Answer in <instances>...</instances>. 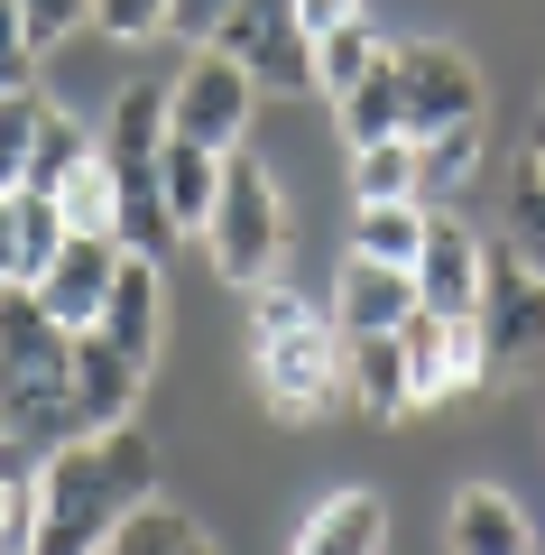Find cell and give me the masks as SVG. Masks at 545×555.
Masks as SVG:
<instances>
[{
    "label": "cell",
    "instance_id": "1",
    "mask_svg": "<svg viewBox=\"0 0 545 555\" xmlns=\"http://www.w3.org/2000/svg\"><path fill=\"white\" fill-rule=\"evenodd\" d=\"M157 500V444L139 426L83 436L65 454H47L38 473V537L28 555H112V537Z\"/></svg>",
    "mask_w": 545,
    "mask_h": 555
},
{
    "label": "cell",
    "instance_id": "2",
    "mask_svg": "<svg viewBox=\"0 0 545 555\" xmlns=\"http://www.w3.org/2000/svg\"><path fill=\"white\" fill-rule=\"evenodd\" d=\"M0 436L28 454L83 444L75 416V334L38 306V287H0Z\"/></svg>",
    "mask_w": 545,
    "mask_h": 555
},
{
    "label": "cell",
    "instance_id": "3",
    "mask_svg": "<svg viewBox=\"0 0 545 555\" xmlns=\"http://www.w3.org/2000/svg\"><path fill=\"white\" fill-rule=\"evenodd\" d=\"M250 371L259 389H269L277 416H324V408H351V371H342V334H324V315H314L296 287H250Z\"/></svg>",
    "mask_w": 545,
    "mask_h": 555
},
{
    "label": "cell",
    "instance_id": "4",
    "mask_svg": "<svg viewBox=\"0 0 545 555\" xmlns=\"http://www.w3.org/2000/svg\"><path fill=\"white\" fill-rule=\"evenodd\" d=\"M204 250L232 287H269L277 278V250H287V204H277V177L241 149L222 158V195H213V222H204Z\"/></svg>",
    "mask_w": 545,
    "mask_h": 555
},
{
    "label": "cell",
    "instance_id": "5",
    "mask_svg": "<svg viewBox=\"0 0 545 555\" xmlns=\"http://www.w3.org/2000/svg\"><path fill=\"white\" fill-rule=\"evenodd\" d=\"M259 83L241 75L222 47H195V65L167 83V139H185V149H213V158H241L250 149V120H259Z\"/></svg>",
    "mask_w": 545,
    "mask_h": 555
},
{
    "label": "cell",
    "instance_id": "6",
    "mask_svg": "<svg viewBox=\"0 0 545 555\" xmlns=\"http://www.w3.org/2000/svg\"><path fill=\"white\" fill-rule=\"evenodd\" d=\"M213 47L259 83V93H314V38L296 28V0H241L213 28Z\"/></svg>",
    "mask_w": 545,
    "mask_h": 555
},
{
    "label": "cell",
    "instance_id": "7",
    "mask_svg": "<svg viewBox=\"0 0 545 555\" xmlns=\"http://www.w3.org/2000/svg\"><path fill=\"white\" fill-rule=\"evenodd\" d=\"M398 56V83H407V139H434V130H463L481 120V65L444 38H407L389 47Z\"/></svg>",
    "mask_w": 545,
    "mask_h": 555
},
{
    "label": "cell",
    "instance_id": "8",
    "mask_svg": "<svg viewBox=\"0 0 545 555\" xmlns=\"http://www.w3.org/2000/svg\"><path fill=\"white\" fill-rule=\"evenodd\" d=\"M398 352H407L416 408H444V398H463V389H481V379H490V343H481V324H444V315H426V306L398 324Z\"/></svg>",
    "mask_w": 545,
    "mask_h": 555
},
{
    "label": "cell",
    "instance_id": "9",
    "mask_svg": "<svg viewBox=\"0 0 545 555\" xmlns=\"http://www.w3.org/2000/svg\"><path fill=\"white\" fill-rule=\"evenodd\" d=\"M481 343H490V371H527L545 352V278L518 269L508 250H490V287H481Z\"/></svg>",
    "mask_w": 545,
    "mask_h": 555
},
{
    "label": "cell",
    "instance_id": "10",
    "mask_svg": "<svg viewBox=\"0 0 545 555\" xmlns=\"http://www.w3.org/2000/svg\"><path fill=\"white\" fill-rule=\"evenodd\" d=\"M481 287H490V250L471 241V222L434 214L426 222V250H416V306L444 324H471L481 315Z\"/></svg>",
    "mask_w": 545,
    "mask_h": 555
},
{
    "label": "cell",
    "instance_id": "11",
    "mask_svg": "<svg viewBox=\"0 0 545 555\" xmlns=\"http://www.w3.org/2000/svg\"><path fill=\"white\" fill-rule=\"evenodd\" d=\"M120 241H65L56 250V269L38 278V306L65 324V334H93L102 324V306H112V287H120Z\"/></svg>",
    "mask_w": 545,
    "mask_h": 555
},
{
    "label": "cell",
    "instance_id": "12",
    "mask_svg": "<svg viewBox=\"0 0 545 555\" xmlns=\"http://www.w3.org/2000/svg\"><path fill=\"white\" fill-rule=\"evenodd\" d=\"M139 389H148L139 361H120L102 334H75V416H83V436L139 426Z\"/></svg>",
    "mask_w": 545,
    "mask_h": 555
},
{
    "label": "cell",
    "instance_id": "13",
    "mask_svg": "<svg viewBox=\"0 0 545 555\" xmlns=\"http://www.w3.org/2000/svg\"><path fill=\"white\" fill-rule=\"evenodd\" d=\"M102 158H112V177H157V158H167V83H120L112 112L93 120Z\"/></svg>",
    "mask_w": 545,
    "mask_h": 555
},
{
    "label": "cell",
    "instance_id": "14",
    "mask_svg": "<svg viewBox=\"0 0 545 555\" xmlns=\"http://www.w3.org/2000/svg\"><path fill=\"white\" fill-rule=\"evenodd\" d=\"M444 546L453 555H536V528H527V509L508 491L463 481V491H453V518H444Z\"/></svg>",
    "mask_w": 545,
    "mask_h": 555
},
{
    "label": "cell",
    "instance_id": "15",
    "mask_svg": "<svg viewBox=\"0 0 545 555\" xmlns=\"http://www.w3.org/2000/svg\"><path fill=\"white\" fill-rule=\"evenodd\" d=\"M342 371H351V408L361 416H379V426L416 416V379H407L398 334H342Z\"/></svg>",
    "mask_w": 545,
    "mask_h": 555
},
{
    "label": "cell",
    "instance_id": "16",
    "mask_svg": "<svg viewBox=\"0 0 545 555\" xmlns=\"http://www.w3.org/2000/svg\"><path fill=\"white\" fill-rule=\"evenodd\" d=\"M416 315V278L379 269V259H351L342 287H333V334H398Z\"/></svg>",
    "mask_w": 545,
    "mask_h": 555
},
{
    "label": "cell",
    "instance_id": "17",
    "mask_svg": "<svg viewBox=\"0 0 545 555\" xmlns=\"http://www.w3.org/2000/svg\"><path fill=\"white\" fill-rule=\"evenodd\" d=\"M102 343H112L120 361H139V371H157V259H120V287H112V306H102V324H93Z\"/></svg>",
    "mask_w": 545,
    "mask_h": 555
},
{
    "label": "cell",
    "instance_id": "18",
    "mask_svg": "<svg viewBox=\"0 0 545 555\" xmlns=\"http://www.w3.org/2000/svg\"><path fill=\"white\" fill-rule=\"evenodd\" d=\"M287 555H389V509H379V491H333L324 509L296 528Z\"/></svg>",
    "mask_w": 545,
    "mask_h": 555
},
{
    "label": "cell",
    "instance_id": "19",
    "mask_svg": "<svg viewBox=\"0 0 545 555\" xmlns=\"http://www.w3.org/2000/svg\"><path fill=\"white\" fill-rule=\"evenodd\" d=\"M426 222H434V204H361V214H351V259H379V269H407L416 278Z\"/></svg>",
    "mask_w": 545,
    "mask_h": 555
},
{
    "label": "cell",
    "instance_id": "20",
    "mask_svg": "<svg viewBox=\"0 0 545 555\" xmlns=\"http://www.w3.org/2000/svg\"><path fill=\"white\" fill-rule=\"evenodd\" d=\"M157 195H167L176 232H204V222H213V195H222V158H213V149L167 139V158H157Z\"/></svg>",
    "mask_w": 545,
    "mask_h": 555
},
{
    "label": "cell",
    "instance_id": "21",
    "mask_svg": "<svg viewBox=\"0 0 545 555\" xmlns=\"http://www.w3.org/2000/svg\"><path fill=\"white\" fill-rule=\"evenodd\" d=\"M56 214H65V232H75V241H120V177H112L102 149L56 185Z\"/></svg>",
    "mask_w": 545,
    "mask_h": 555
},
{
    "label": "cell",
    "instance_id": "22",
    "mask_svg": "<svg viewBox=\"0 0 545 555\" xmlns=\"http://www.w3.org/2000/svg\"><path fill=\"white\" fill-rule=\"evenodd\" d=\"M333 112H342V139H351V149L407 139V83H398V56H379V75L361 83V93H342Z\"/></svg>",
    "mask_w": 545,
    "mask_h": 555
},
{
    "label": "cell",
    "instance_id": "23",
    "mask_svg": "<svg viewBox=\"0 0 545 555\" xmlns=\"http://www.w3.org/2000/svg\"><path fill=\"white\" fill-rule=\"evenodd\" d=\"M499 250L545 278V167L536 158H518V177H508V195H499Z\"/></svg>",
    "mask_w": 545,
    "mask_h": 555
},
{
    "label": "cell",
    "instance_id": "24",
    "mask_svg": "<svg viewBox=\"0 0 545 555\" xmlns=\"http://www.w3.org/2000/svg\"><path fill=\"white\" fill-rule=\"evenodd\" d=\"M38 473H47V454L0 436V555H28V537H38Z\"/></svg>",
    "mask_w": 545,
    "mask_h": 555
},
{
    "label": "cell",
    "instance_id": "25",
    "mask_svg": "<svg viewBox=\"0 0 545 555\" xmlns=\"http://www.w3.org/2000/svg\"><path fill=\"white\" fill-rule=\"evenodd\" d=\"M379 28L371 20H351V28H333V38H314V93L324 102H342V93H361V83L379 75Z\"/></svg>",
    "mask_w": 545,
    "mask_h": 555
},
{
    "label": "cell",
    "instance_id": "26",
    "mask_svg": "<svg viewBox=\"0 0 545 555\" xmlns=\"http://www.w3.org/2000/svg\"><path fill=\"white\" fill-rule=\"evenodd\" d=\"M481 158H490V130H481V120L416 139V185H426V204H434V195H463V185L481 177Z\"/></svg>",
    "mask_w": 545,
    "mask_h": 555
},
{
    "label": "cell",
    "instance_id": "27",
    "mask_svg": "<svg viewBox=\"0 0 545 555\" xmlns=\"http://www.w3.org/2000/svg\"><path fill=\"white\" fill-rule=\"evenodd\" d=\"M47 112H56V102H47L38 83H10V93H0V195L28 185V158H38V139H47Z\"/></svg>",
    "mask_w": 545,
    "mask_h": 555
},
{
    "label": "cell",
    "instance_id": "28",
    "mask_svg": "<svg viewBox=\"0 0 545 555\" xmlns=\"http://www.w3.org/2000/svg\"><path fill=\"white\" fill-rule=\"evenodd\" d=\"M112 555H222V546L204 537V518H185L176 500H148V509L112 537Z\"/></svg>",
    "mask_w": 545,
    "mask_h": 555
},
{
    "label": "cell",
    "instance_id": "29",
    "mask_svg": "<svg viewBox=\"0 0 545 555\" xmlns=\"http://www.w3.org/2000/svg\"><path fill=\"white\" fill-rule=\"evenodd\" d=\"M351 195L361 204H426V185H416V139L351 149Z\"/></svg>",
    "mask_w": 545,
    "mask_h": 555
},
{
    "label": "cell",
    "instance_id": "30",
    "mask_svg": "<svg viewBox=\"0 0 545 555\" xmlns=\"http://www.w3.org/2000/svg\"><path fill=\"white\" fill-rule=\"evenodd\" d=\"M10 232H20V287H38V278L56 269V250L75 241L65 214H56V195H28V185L10 195Z\"/></svg>",
    "mask_w": 545,
    "mask_h": 555
},
{
    "label": "cell",
    "instance_id": "31",
    "mask_svg": "<svg viewBox=\"0 0 545 555\" xmlns=\"http://www.w3.org/2000/svg\"><path fill=\"white\" fill-rule=\"evenodd\" d=\"M102 139H93V120H75V112H47V139H38V158H28V195H56L65 177H75L83 158H93Z\"/></svg>",
    "mask_w": 545,
    "mask_h": 555
},
{
    "label": "cell",
    "instance_id": "32",
    "mask_svg": "<svg viewBox=\"0 0 545 555\" xmlns=\"http://www.w3.org/2000/svg\"><path fill=\"white\" fill-rule=\"evenodd\" d=\"M20 28H28V47H56L75 28H93V0H20Z\"/></svg>",
    "mask_w": 545,
    "mask_h": 555
},
{
    "label": "cell",
    "instance_id": "33",
    "mask_svg": "<svg viewBox=\"0 0 545 555\" xmlns=\"http://www.w3.org/2000/svg\"><path fill=\"white\" fill-rule=\"evenodd\" d=\"M93 28L102 38H157L167 28V0H93Z\"/></svg>",
    "mask_w": 545,
    "mask_h": 555
},
{
    "label": "cell",
    "instance_id": "34",
    "mask_svg": "<svg viewBox=\"0 0 545 555\" xmlns=\"http://www.w3.org/2000/svg\"><path fill=\"white\" fill-rule=\"evenodd\" d=\"M28 56H38V47H28V28H20V0H0V93L28 83Z\"/></svg>",
    "mask_w": 545,
    "mask_h": 555
},
{
    "label": "cell",
    "instance_id": "35",
    "mask_svg": "<svg viewBox=\"0 0 545 555\" xmlns=\"http://www.w3.org/2000/svg\"><path fill=\"white\" fill-rule=\"evenodd\" d=\"M232 10H241V0H167V28H176V38H204V47H213V28L232 20Z\"/></svg>",
    "mask_w": 545,
    "mask_h": 555
},
{
    "label": "cell",
    "instance_id": "36",
    "mask_svg": "<svg viewBox=\"0 0 545 555\" xmlns=\"http://www.w3.org/2000/svg\"><path fill=\"white\" fill-rule=\"evenodd\" d=\"M361 20V0H296V28L306 38H333V28H351Z\"/></svg>",
    "mask_w": 545,
    "mask_h": 555
},
{
    "label": "cell",
    "instance_id": "37",
    "mask_svg": "<svg viewBox=\"0 0 545 555\" xmlns=\"http://www.w3.org/2000/svg\"><path fill=\"white\" fill-rule=\"evenodd\" d=\"M0 287H20V232H10V195H0Z\"/></svg>",
    "mask_w": 545,
    "mask_h": 555
},
{
    "label": "cell",
    "instance_id": "38",
    "mask_svg": "<svg viewBox=\"0 0 545 555\" xmlns=\"http://www.w3.org/2000/svg\"><path fill=\"white\" fill-rule=\"evenodd\" d=\"M527 158H536V167H545V130H536V149H527Z\"/></svg>",
    "mask_w": 545,
    "mask_h": 555
}]
</instances>
